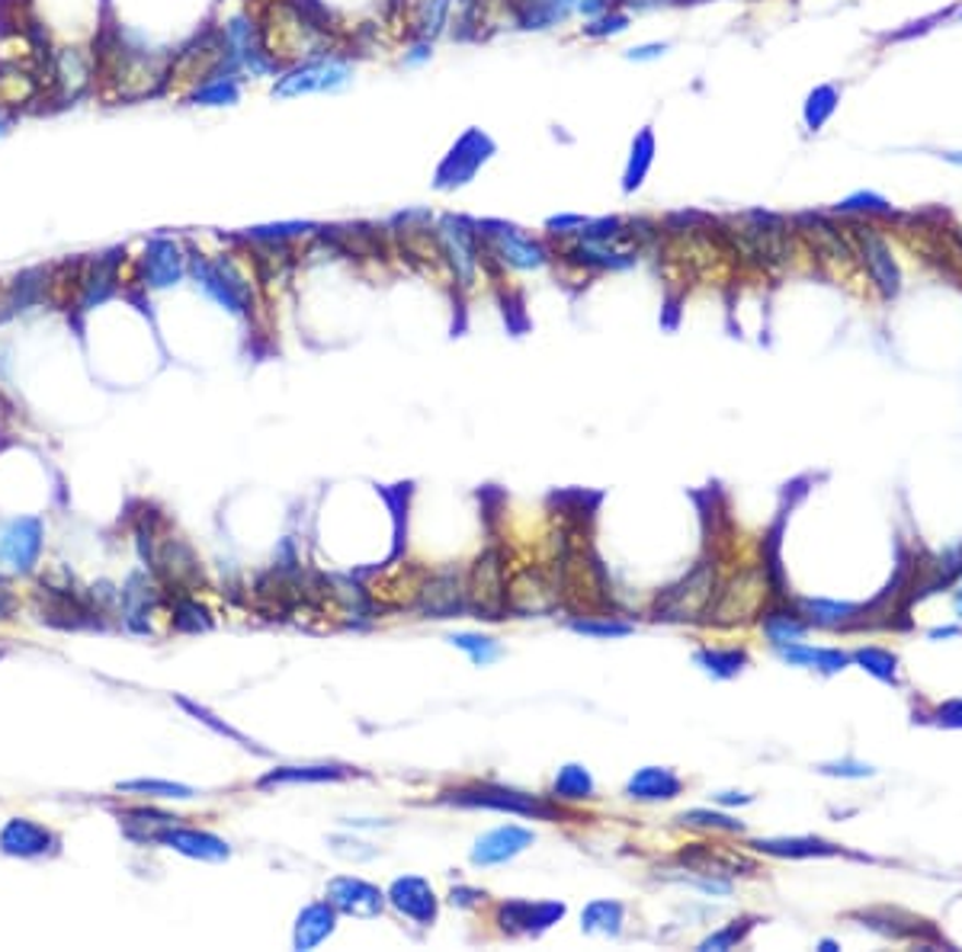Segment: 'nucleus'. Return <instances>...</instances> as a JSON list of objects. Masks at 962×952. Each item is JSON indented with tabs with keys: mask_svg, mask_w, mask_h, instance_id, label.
<instances>
[{
	"mask_svg": "<svg viewBox=\"0 0 962 952\" xmlns=\"http://www.w3.org/2000/svg\"><path fill=\"white\" fill-rule=\"evenodd\" d=\"M716 234L734 257H741L744 264H754L761 270L789 267L796 251L802 247L792 219H786L779 212H764V209L732 216L722 225L716 222Z\"/></svg>",
	"mask_w": 962,
	"mask_h": 952,
	"instance_id": "1",
	"label": "nucleus"
},
{
	"mask_svg": "<svg viewBox=\"0 0 962 952\" xmlns=\"http://www.w3.org/2000/svg\"><path fill=\"white\" fill-rule=\"evenodd\" d=\"M482 237V267L488 276H501L507 270L533 272L549 267L555 251L543 237L530 234L526 228L501 222V219H475Z\"/></svg>",
	"mask_w": 962,
	"mask_h": 952,
	"instance_id": "2",
	"label": "nucleus"
},
{
	"mask_svg": "<svg viewBox=\"0 0 962 952\" xmlns=\"http://www.w3.org/2000/svg\"><path fill=\"white\" fill-rule=\"evenodd\" d=\"M186 272L196 279V286L225 312L241 317H251L254 312V282L247 272L237 267L234 254H202V251H186Z\"/></svg>",
	"mask_w": 962,
	"mask_h": 952,
	"instance_id": "3",
	"label": "nucleus"
},
{
	"mask_svg": "<svg viewBox=\"0 0 962 952\" xmlns=\"http://www.w3.org/2000/svg\"><path fill=\"white\" fill-rule=\"evenodd\" d=\"M353 81V51L337 48L327 55H315L305 61H295L282 68L274 78L276 100H299L312 93H334L344 91Z\"/></svg>",
	"mask_w": 962,
	"mask_h": 952,
	"instance_id": "4",
	"label": "nucleus"
},
{
	"mask_svg": "<svg viewBox=\"0 0 962 952\" xmlns=\"http://www.w3.org/2000/svg\"><path fill=\"white\" fill-rule=\"evenodd\" d=\"M440 802L459 805V809H485V812H505V815L540 817V821H558L565 817L561 802L546 799V796H530L520 789H507L498 782H472L440 792Z\"/></svg>",
	"mask_w": 962,
	"mask_h": 952,
	"instance_id": "5",
	"label": "nucleus"
},
{
	"mask_svg": "<svg viewBox=\"0 0 962 952\" xmlns=\"http://www.w3.org/2000/svg\"><path fill=\"white\" fill-rule=\"evenodd\" d=\"M433 234H437V247H440L443 267L450 270L456 289L459 292H472L482 282V276H485V267H482V237H478L475 219L447 212V216H440L433 222Z\"/></svg>",
	"mask_w": 962,
	"mask_h": 952,
	"instance_id": "6",
	"label": "nucleus"
},
{
	"mask_svg": "<svg viewBox=\"0 0 962 952\" xmlns=\"http://www.w3.org/2000/svg\"><path fill=\"white\" fill-rule=\"evenodd\" d=\"M847 231L854 237L857 264L864 267L870 286L879 292V299L882 302L899 299V292H902V267L895 260V251H892L889 237L867 219H847Z\"/></svg>",
	"mask_w": 962,
	"mask_h": 952,
	"instance_id": "7",
	"label": "nucleus"
},
{
	"mask_svg": "<svg viewBox=\"0 0 962 952\" xmlns=\"http://www.w3.org/2000/svg\"><path fill=\"white\" fill-rule=\"evenodd\" d=\"M565 264L588 272H626L639 264L641 251L629 237H594V234H571L558 241L555 251Z\"/></svg>",
	"mask_w": 962,
	"mask_h": 952,
	"instance_id": "8",
	"label": "nucleus"
},
{
	"mask_svg": "<svg viewBox=\"0 0 962 952\" xmlns=\"http://www.w3.org/2000/svg\"><path fill=\"white\" fill-rule=\"evenodd\" d=\"M792 225L799 234V244L819 260V264H834V267H854L857 251L854 237L844 222H837L834 212H799L792 216Z\"/></svg>",
	"mask_w": 962,
	"mask_h": 952,
	"instance_id": "9",
	"label": "nucleus"
},
{
	"mask_svg": "<svg viewBox=\"0 0 962 952\" xmlns=\"http://www.w3.org/2000/svg\"><path fill=\"white\" fill-rule=\"evenodd\" d=\"M719 593V581H716V565L712 561H699L687 578H681L674 588H668L661 596H658V606H654V619H664V623H687V619H696L703 616L712 600Z\"/></svg>",
	"mask_w": 962,
	"mask_h": 952,
	"instance_id": "10",
	"label": "nucleus"
},
{
	"mask_svg": "<svg viewBox=\"0 0 962 952\" xmlns=\"http://www.w3.org/2000/svg\"><path fill=\"white\" fill-rule=\"evenodd\" d=\"M93 91H96V61L91 48L58 46L51 71H48L46 100H51L55 106H74Z\"/></svg>",
	"mask_w": 962,
	"mask_h": 952,
	"instance_id": "11",
	"label": "nucleus"
},
{
	"mask_svg": "<svg viewBox=\"0 0 962 952\" xmlns=\"http://www.w3.org/2000/svg\"><path fill=\"white\" fill-rule=\"evenodd\" d=\"M507 565L501 552L488 548L478 555L472 571L465 574V596L468 613H478V619H505L507 613Z\"/></svg>",
	"mask_w": 962,
	"mask_h": 952,
	"instance_id": "12",
	"label": "nucleus"
},
{
	"mask_svg": "<svg viewBox=\"0 0 962 952\" xmlns=\"http://www.w3.org/2000/svg\"><path fill=\"white\" fill-rule=\"evenodd\" d=\"M498 144L491 141L488 132L482 129H465L462 136L456 138V144L443 154V161L437 164V174H433V186L450 193V189H459L465 183L475 181V174L495 158Z\"/></svg>",
	"mask_w": 962,
	"mask_h": 952,
	"instance_id": "13",
	"label": "nucleus"
},
{
	"mask_svg": "<svg viewBox=\"0 0 962 952\" xmlns=\"http://www.w3.org/2000/svg\"><path fill=\"white\" fill-rule=\"evenodd\" d=\"M123 267H126V247H109L103 254L84 257L71 312H93L96 305L109 302L123 286Z\"/></svg>",
	"mask_w": 962,
	"mask_h": 952,
	"instance_id": "14",
	"label": "nucleus"
},
{
	"mask_svg": "<svg viewBox=\"0 0 962 952\" xmlns=\"http://www.w3.org/2000/svg\"><path fill=\"white\" fill-rule=\"evenodd\" d=\"M186 276V247L171 234H151L138 257L141 289H171Z\"/></svg>",
	"mask_w": 962,
	"mask_h": 952,
	"instance_id": "15",
	"label": "nucleus"
},
{
	"mask_svg": "<svg viewBox=\"0 0 962 952\" xmlns=\"http://www.w3.org/2000/svg\"><path fill=\"white\" fill-rule=\"evenodd\" d=\"M414 609L424 619H456L468 613V596H465V578L459 571H440L430 574L414 596Z\"/></svg>",
	"mask_w": 962,
	"mask_h": 952,
	"instance_id": "16",
	"label": "nucleus"
},
{
	"mask_svg": "<svg viewBox=\"0 0 962 952\" xmlns=\"http://www.w3.org/2000/svg\"><path fill=\"white\" fill-rule=\"evenodd\" d=\"M385 898L395 907V914L412 920L414 927H433L440 917V898H437L433 885L420 875H398L385 889Z\"/></svg>",
	"mask_w": 962,
	"mask_h": 952,
	"instance_id": "17",
	"label": "nucleus"
},
{
	"mask_svg": "<svg viewBox=\"0 0 962 952\" xmlns=\"http://www.w3.org/2000/svg\"><path fill=\"white\" fill-rule=\"evenodd\" d=\"M324 898L334 905L337 914L360 917V920L379 917L385 910V905H389L385 892L379 885L367 882V879H360V875H337V879H331L327 889H324Z\"/></svg>",
	"mask_w": 962,
	"mask_h": 952,
	"instance_id": "18",
	"label": "nucleus"
},
{
	"mask_svg": "<svg viewBox=\"0 0 962 952\" xmlns=\"http://www.w3.org/2000/svg\"><path fill=\"white\" fill-rule=\"evenodd\" d=\"M565 917V905L558 902H526V898H510L498 905V924L507 937H540L549 927H555Z\"/></svg>",
	"mask_w": 962,
	"mask_h": 952,
	"instance_id": "19",
	"label": "nucleus"
},
{
	"mask_svg": "<svg viewBox=\"0 0 962 952\" xmlns=\"http://www.w3.org/2000/svg\"><path fill=\"white\" fill-rule=\"evenodd\" d=\"M536 840L533 831L520 827V824H505V827H495L488 834H482L468 854L472 866H482V869H491V866H505V862L517 860L523 850H530Z\"/></svg>",
	"mask_w": 962,
	"mask_h": 952,
	"instance_id": "20",
	"label": "nucleus"
},
{
	"mask_svg": "<svg viewBox=\"0 0 962 952\" xmlns=\"http://www.w3.org/2000/svg\"><path fill=\"white\" fill-rule=\"evenodd\" d=\"M148 840L154 844H164L177 854H186L193 860H206V862H222L229 860L231 850L229 844L209 831H196V827H177V824H164L161 831H151Z\"/></svg>",
	"mask_w": 962,
	"mask_h": 952,
	"instance_id": "21",
	"label": "nucleus"
},
{
	"mask_svg": "<svg viewBox=\"0 0 962 952\" xmlns=\"http://www.w3.org/2000/svg\"><path fill=\"white\" fill-rule=\"evenodd\" d=\"M558 606V590L543 578V571L526 568L507 584V613L517 616H546Z\"/></svg>",
	"mask_w": 962,
	"mask_h": 952,
	"instance_id": "22",
	"label": "nucleus"
},
{
	"mask_svg": "<svg viewBox=\"0 0 962 952\" xmlns=\"http://www.w3.org/2000/svg\"><path fill=\"white\" fill-rule=\"evenodd\" d=\"M43 552V523L36 516L10 523V530L0 536V561H7L16 571H33Z\"/></svg>",
	"mask_w": 962,
	"mask_h": 952,
	"instance_id": "23",
	"label": "nucleus"
},
{
	"mask_svg": "<svg viewBox=\"0 0 962 952\" xmlns=\"http://www.w3.org/2000/svg\"><path fill=\"white\" fill-rule=\"evenodd\" d=\"M453 26V0H417L405 13L408 43H437Z\"/></svg>",
	"mask_w": 962,
	"mask_h": 952,
	"instance_id": "24",
	"label": "nucleus"
},
{
	"mask_svg": "<svg viewBox=\"0 0 962 952\" xmlns=\"http://www.w3.org/2000/svg\"><path fill=\"white\" fill-rule=\"evenodd\" d=\"M802 619L815 629H854V626H864V606L857 603H841V600H812V596H802L796 600Z\"/></svg>",
	"mask_w": 962,
	"mask_h": 952,
	"instance_id": "25",
	"label": "nucleus"
},
{
	"mask_svg": "<svg viewBox=\"0 0 962 952\" xmlns=\"http://www.w3.org/2000/svg\"><path fill=\"white\" fill-rule=\"evenodd\" d=\"M681 792H684V779L668 767H641L626 782V796L633 802H671Z\"/></svg>",
	"mask_w": 962,
	"mask_h": 952,
	"instance_id": "26",
	"label": "nucleus"
},
{
	"mask_svg": "<svg viewBox=\"0 0 962 952\" xmlns=\"http://www.w3.org/2000/svg\"><path fill=\"white\" fill-rule=\"evenodd\" d=\"M55 837L48 834L43 824L26 821V817H13L3 831H0V850L10 857H43L51 850Z\"/></svg>",
	"mask_w": 962,
	"mask_h": 952,
	"instance_id": "27",
	"label": "nucleus"
},
{
	"mask_svg": "<svg viewBox=\"0 0 962 952\" xmlns=\"http://www.w3.org/2000/svg\"><path fill=\"white\" fill-rule=\"evenodd\" d=\"M510 20L520 30H552L558 26L578 0H505Z\"/></svg>",
	"mask_w": 962,
	"mask_h": 952,
	"instance_id": "28",
	"label": "nucleus"
},
{
	"mask_svg": "<svg viewBox=\"0 0 962 952\" xmlns=\"http://www.w3.org/2000/svg\"><path fill=\"white\" fill-rule=\"evenodd\" d=\"M337 910L334 905L324 898V902H312L309 907H302L299 920H295V933H292V947L295 950H315L321 947L334 930H337Z\"/></svg>",
	"mask_w": 962,
	"mask_h": 952,
	"instance_id": "29",
	"label": "nucleus"
},
{
	"mask_svg": "<svg viewBox=\"0 0 962 952\" xmlns=\"http://www.w3.org/2000/svg\"><path fill=\"white\" fill-rule=\"evenodd\" d=\"M43 299H48V267H33V270L20 272L0 299V317L26 312V309L39 305Z\"/></svg>",
	"mask_w": 962,
	"mask_h": 952,
	"instance_id": "30",
	"label": "nucleus"
},
{
	"mask_svg": "<svg viewBox=\"0 0 962 952\" xmlns=\"http://www.w3.org/2000/svg\"><path fill=\"white\" fill-rule=\"evenodd\" d=\"M764 857H779V860H812V857H837L841 847L822 840V837H767L751 844Z\"/></svg>",
	"mask_w": 962,
	"mask_h": 952,
	"instance_id": "31",
	"label": "nucleus"
},
{
	"mask_svg": "<svg viewBox=\"0 0 962 952\" xmlns=\"http://www.w3.org/2000/svg\"><path fill=\"white\" fill-rule=\"evenodd\" d=\"M761 629H764V635L770 638L774 648H783V645L802 641L812 626L802 619V613H799L796 603L779 600V603H774L770 609H764V616H761Z\"/></svg>",
	"mask_w": 962,
	"mask_h": 952,
	"instance_id": "32",
	"label": "nucleus"
},
{
	"mask_svg": "<svg viewBox=\"0 0 962 952\" xmlns=\"http://www.w3.org/2000/svg\"><path fill=\"white\" fill-rule=\"evenodd\" d=\"M244 93V81L237 78H212L202 84H193L184 91L186 106H199V109H222V106H234Z\"/></svg>",
	"mask_w": 962,
	"mask_h": 952,
	"instance_id": "33",
	"label": "nucleus"
},
{
	"mask_svg": "<svg viewBox=\"0 0 962 952\" xmlns=\"http://www.w3.org/2000/svg\"><path fill=\"white\" fill-rule=\"evenodd\" d=\"M623 924H626V907L619 902H610V898H596L581 910V930L588 937L616 940L623 933Z\"/></svg>",
	"mask_w": 962,
	"mask_h": 952,
	"instance_id": "34",
	"label": "nucleus"
},
{
	"mask_svg": "<svg viewBox=\"0 0 962 952\" xmlns=\"http://www.w3.org/2000/svg\"><path fill=\"white\" fill-rule=\"evenodd\" d=\"M347 776H357V770L340 767V764H315V767H279L260 779V786H289V782H340Z\"/></svg>",
	"mask_w": 962,
	"mask_h": 952,
	"instance_id": "35",
	"label": "nucleus"
},
{
	"mask_svg": "<svg viewBox=\"0 0 962 952\" xmlns=\"http://www.w3.org/2000/svg\"><path fill=\"white\" fill-rule=\"evenodd\" d=\"M594 776L581 764H565L552 779V799L555 802H588V799H594Z\"/></svg>",
	"mask_w": 962,
	"mask_h": 952,
	"instance_id": "36",
	"label": "nucleus"
},
{
	"mask_svg": "<svg viewBox=\"0 0 962 952\" xmlns=\"http://www.w3.org/2000/svg\"><path fill=\"white\" fill-rule=\"evenodd\" d=\"M654 151H658V141H654V132L651 129H641L639 136L633 138V148H629V158H626V171H623V193H636L651 164H654Z\"/></svg>",
	"mask_w": 962,
	"mask_h": 952,
	"instance_id": "37",
	"label": "nucleus"
},
{
	"mask_svg": "<svg viewBox=\"0 0 962 952\" xmlns=\"http://www.w3.org/2000/svg\"><path fill=\"white\" fill-rule=\"evenodd\" d=\"M837 219H882V222H892L899 212L889 206V199H882L879 193H870V189H860V193H854V196H847V199H841L834 209H831Z\"/></svg>",
	"mask_w": 962,
	"mask_h": 952,
	"instance_id": "38",
	"label": "nucleus"
},
{
	"mask_svg": "<svg viewBox=\"0 0 962 952\" xmlns=\"http://www.w3.org/2000/svg\"><path fill=\"white\" fill-rule=\"evenodd\" d=\"M693 661H696L706 674H712V677H719V681L738 677V674L751 664V658H747L744 648H699V651L693 654Z\"/></svg>",
	"mask_w": 962,
	"mask_h": 952,
	"instance_id": "39",
	"label": "nucleus"
},
{
	"mask_svg": "<svg viewBox=\"0 0 962 952\" xmlns=\"http://www.w3.org/2000/svg\"><path fill=\"white\" fill-rule=\"evenodd\" d=\"M837 103H841V91L834 84H819L812 88L805 103H802V123L809 132H822L827 126V119L837 113Z\"/></svg>",
	"mask_w": 962,
	"mask_h": 952,
	"instance_id": "40",
	"label": "nucleus"
},
{
	"mask_svg": "<svg viewBox=\"0 0 962 952\" xmlns=\"http://www.w3.org/2000/svg\"><path fill=\"white\" fill-rule=\"evenodd\" d=\"M850 661H854L857 667H864V671H867L870 677H876V681L899 686V658H895L892 651L876 648V645H864V648H857V651L850 654Z\"/></svg>",
	"mask_w": 962,
	"mask_h": 952,
	"instance_id": "41",
	"label": "nucleus"
},
{
	"mask_svg": "<svg viewBox=\"0 0 962 952\" xmlns=\"http://www.w3.org/2000/svg\"><path fill=\"white\" fill-rule=\"evenodd\" d=\"M447 641L459 648V651H465L468 654V661L472 664H478V667H488V664H495L498 658H501V645L491 638V635H482V632H453L447 635Z\"/></svg>",
	"mask_w": 962,
	"mask_h": 952,
	"instance_id": "42",
	"label": "nucleus"
},
{
	"mask_svg": "<svg viewBox=\"0 0 962 952\" xmlns=\"http://www.w3.org/2000/svg\"><path fill=\"white\" fill-rule=\"evenodd\" d=\"M571 632L588 635V638H623V635H633V623H623L616 616H575L571 623Z\"/></svg>",
	"mask_w": 962,
	"mask_h": 952,
	"instance_id": "43",
	"label": "nucleus"
},
{
	"mask_svg": "<svg viewBox=\"0 0 962 952\" xmlns=\"http://www.w3.org/2000/svg\"><path fill=\"white\" fill-rule=\"evenodd\" d=\"M629 23H633V13H626V10L616 7V10H606V13H600V16H591V20L584 23V36H588V39H596V43H603V39H613V36L626 33Z\"/></svg>",
	"mask_w": 962,
	"mask_h": 952,
	"instance_id": "44",
	"label": "nucleus"
},
{
	"mask_svg": "<svg viewBox=\"0 0 962 952\" xmlns=\"http://www.w3.org/2000/svg\"><path fill=\"white\" fill-rule=\"evenodd\" d=\"M677 821L687 824V827H703V831H726V834H741L744 831V821H734L732 815L712 812V809H689L684 815H677Z\"/></svg>",
	"mask_w": 962,
	"mask_h": 952,
	"instance_id": "45",
	"label": "nucleus"
},
{
	"mask_svg": "<svg viewBox=\"0 0 962 952\" xmlns=\"http://www.w3.org/2000/svg\"><path fill=\"white\" fill-rule=\"evenodd\" d=\"M123 792H144L154 799H193V789L181 786V782H158V779H132V782H119Z\"/></svg>",
	"mask_w": 962,
	"mask_h": 952,
	"instance_id": "46",
	"label": "nucleus"
},
{
	"mask_svg": "<svg viewBox=\"0 0 962 952\" xmlns=\"http://www.w3.org/2000/svg\"><path fill=\"white\" fill-rule=\"evenodd\" d=\"M751 927H754V920H732L729 927H722V930H716L712 937H706L703 943H699V952H712V950H732L734 943H741L747 933H751Z\"/></svg>",
	"mask_w": 962,
	"mask_h": 952,
	"instance_id": "47",
	"label": "nucleus"
},
{
	"mask_svg": "<svg viewBox=\"0 0 962 952\" xmlns=\"http://www.w3.org/2000/svg\"><path fill=\"white\" fill-rule=\"evenodd\" d=\"M174 626L181 629V632H206L209 629V619H206V609L199 606V603H193V600H181L177 603V609H174Z\"/></svg>",
	"mask_w": 962,
	"mask_h": 952,
	"instance_id": "48",
	"label": "nucleus"
},
{
	"mask_svg": "<svg viewBox=\"0 0 962 952\" xmlns=\"http://www.w3.org/2000/svg\"><path fill=\"white\" fill-rule=\"evenodd\" d=\"M819 651H822V648H812V645H805V641H792V645L777 648V654L789 664V667H809V671H815V664H819Z\"/></svg>",
	"mask_w": 962,
	"mask_h": 952,
	"instance_id": "49",
	"label": "nucleus"
},
{
	"mask_svg": "<svg viewBox=\"0 0 962 952\" xmlns=\"http://www.w3.org/2000/svg\"><path fill=\"white\" fill-rule=\"evenodd\" d=\"M584 222H588L584 216L561 212V216H552V219H546V231H549L552 237H558V241H561V237H571V234H578V231L584 228Z\"/></svg>",
	"mask_w": 962,
	"mask_h": 952,
	"instance_id": "50",
	"label": "nucleus"
},
{
	"mask_svg": "<svg viewBox=\"0 0 962 952\" xmlns=\"http://www.w3.org/2000/svg\"><path fill=\"white\" fill-rule=\"evenodd\" d=\"M847 664H850V654L847 651H841V648H822L815 671H822V674H841Z\"/></svg>",
	"mask_w": 962,
	"mask_h": 952,
	"instance_id": "51",
	"label": "nucleus"
},
{
	"mask_svg": "<svg viewBox=\"0 0 962 952\" xmlns=\"http://www.w3.org/2000/svg\"><path fill=\"white\" fill-rule=\"evenodd\" d=\"M819 773H825V776H844V779H867L876 770L867 767V764H822Z\"/></svg>",
	"mask_w": 962,
	"mask_h": 952,
	"instance_id": "52",
	"label": "nucleus"
},
{
	"mask_svg": "<svg viewBox=\"0 0 962 952\" xmlns=\"http://www.w3.org/2000/svg\"><path fill=\"white\" fill-rule=\"evenodd\" d=\"M937 725L962 728V699H950L937 709Z\"/></svg>",
	"mask_w": 962,
	"mask_h": 952,
	"instance_id": "53",
	"label": "nucleus"
},
{
	"mask_svg": "<svg viewBox=\"0 0 962 952\" xmlns=\"http://www.w3.org/2000/svg\"><path fill=\"white\" fill-rule=\"evenodd\" d=\"M668 48H671L668 43H645V46L629 48L626 58H629V61H654V58H661Z\"/></svg>",
	"mask_w": 962,
	"mask_h": 952,
	"instance_id": "54",
	"label": "nucleus"
},
{
	"mask_svg": "<svg viewBox=\"0 0 962 952\" xmlns=\"http://www.w3.org/2000/svg\"><path fill=\"white\" fill-rule=\"evenodd\" d=\"M488 895L485 892H478V889H465V885H459L450 892V902L459 907H468V905H478V902H485Z\"/></svg>",
	"mask_w": 962,
	"mask_h": 952,
	"instance_id": "55",
	"label": "nucleus"
},
{
	"mask_svg": "<svg viewBox=\"0 0 962 952\" xmlns=\"http://www.w3.org/2000/svg\"><path fill=\"white\" fill-rule=\"evenodd\" d=\"M661 3H684V0H619V10L636 13V10H651V7H661Z\"/></svg>",
	"mask_w": 962,
	"mask_h": 952,
	"instance_id": "56",
	"label": "nucleus"
},
{
	"mask_svg": "<svg viewBox=\"0 0 962 952\" xmlns=\"http://www.w3.org/2000/svg\"><path fill=\"white\" fill-rule=\"evenodd\" d=\"M13 609H16V600H13V593H10V588H7V584L0 581V619H7V616H10Z\"/></svg>",
	"mask_w": 962,
	"mask_h": 952,
	"instance_id": "57",
	"label": "nucleus"
},
{
	"mask_svg": "<svg viewBox=\"0 0 962 952\" xmlns=\"http://www.w3.org/2000/svg\"><path fill=\"white\" fill-rule=\"evenodd\" d=\"M716 802H719V805H747L751 796H744V792H719Z\"/></svg>",
	"mask_w": 962,
	"mask_h": 952,
	"instance_id": "58",
	"label": "nucleus"
},
{
	"mask_svg": "<svg viewBox=\"0 0 962 952\" xmlns=\"http://www.w3.org/2000/svg\"><path fill=\"white\" fill-rule=\"evenodd\" d=\"M13 126H16V113H10V109H3V106H0V138L10 136V132H13Z\"/></svg>",
	"mask_w": 962,
	"mask_h": 952,
	"instance_id": "59",
	"label": "nucleus"
},
{
	"mask_svg": "<svg viewBox=\"0 0 962 952\" xmlns=\"http://www.w3.org/2000/svg\"><path fill=\"white\" fill-rule=\"evenodd\" d=\"M960 632V629H934V632H930V638H950V635H957Z\"/></svg>",
	"mask_w": 962,
	"mask_h": 952,
	"instance_id": "60",
	"label": "nucleus"
},
{
	"mask_svg": "<svg viewBox=\"0 0 962 952\" xmlns=\"http://www.w3.org/2000/svg\"><path fill=\"white\" fill-rule=\"evenodd\" d=\"M957 613H960L962 619V574H960V590H957Z\"/></svg>",
	"mask_w": 962,
	"mask_h": 952,
	"instance_id": "61",
	"label": "nucleus"
},
{
	"mask_svg": "<svg viewBox=\"0 0 962 952\" xmlns=\"http://www.w3.org/2000/svg\"><path fill=\"white\" fill-rule=\"evenodd\" d=\"M822 950L834 952V950H837V943H834V940H822Z\"/></svg>",
	"mask_w": 962,
	"mask_h": 952,
	"instance_id": "62",
	"label": "nucleus"
},
{
	"mask_svg": "<svg viewBox=\"0 0 962 952\" xmlns=\"http://www.w3.org/2000/svg\"><path fill=\"white\" fill-rule=\"evenodd\" d=\"M960 16H962V13H960Z\"/></svg>",
	"mask_w": 962,
	"mask_h": 952,
	"instance_id": "63",
	"label": "nucleus"
}]
</instances>
